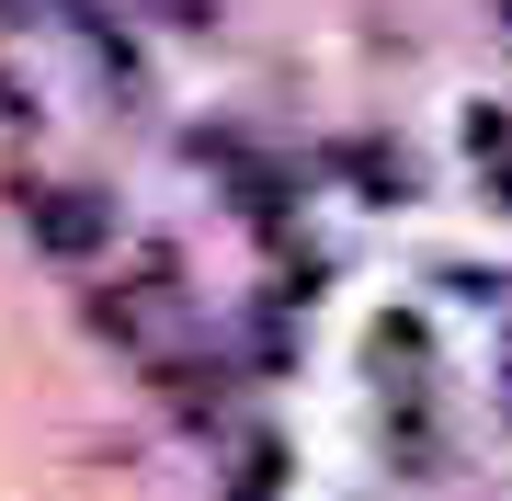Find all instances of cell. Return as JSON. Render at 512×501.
Segmentation results:
<instances>
[{
	"label": "cell",
	"instance_id": "cell-1",
	"mask_svg": "<svg viewBox=\"0 0 512 501\" xmlns=\"http://www.w3.org/2000/svg\"><path fill=\"white\" fill-rule=\"evenodd\" d=\"M35 240L46 251H92L103 240V205L92 194H35Z\"/></svg>",
	"mask_w": 512,
	"mask_h": 501
},
{
	"label": "cell",
	"instance_id": "cell-2",
	"mask_svg": "<svg viewBox=\"0 0 512 501\" xmlns=\"http://www.w3.org/2000/svg\"><path fill=\"white\" fill-rule=\"evenodd\" d=\"M467 160H490V183L512 194V126L501 114H467Z\"/></svg>",
	"mask_w": 512,
	"mask_h": 501
},
{
	"label": "cell",
	"instance_id": "cell-5",
	"mask_svg": "<svg viewBox=\"0 0 512 501\" xmlns=\"http://www.w3.org/2000/svg\"><path fill=\"white\" fill-rule=\"evenodd\" d=\"M0 12H12V0H0Z\"/></svg>",
	"mask_w": 512,
	"mask_h": 501
},
{
	"label": "cell",
	"instance_id": "cell-4",
	"mask_svg": "<svg viewBox=\"0 0 512 501\" xmlns=\"http://www.w3.org/2000/svg\"><path fill=\"white\" fill-rule=\"evenodd\" d=\"M23 114H35V103H23V80H0V126H23Z\"/></svg>",
	"mask_w": 512,
	"mask_h": 501
},
{
	"label": "cell",
	"instance_id": "cell-3",
	"mask_svg": "<svg viewBox=\"0 0 512 501\" xmlns=\"http://www.w3.org/2000/svg\"><path fill=\"white\" fill-rule=\"evenodd\" d=\"M274 479H285V456H274V445H251V456H239V490H228V501H274Z\"/></svg>",
	"mask_w": 512,
	"mask_h": 501
}]
</instances>
